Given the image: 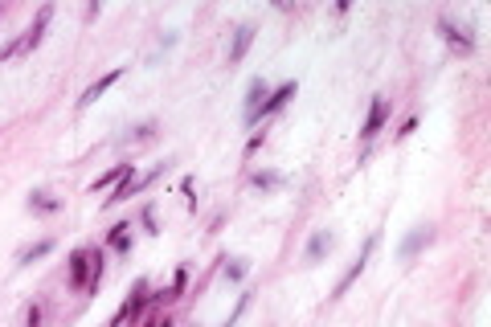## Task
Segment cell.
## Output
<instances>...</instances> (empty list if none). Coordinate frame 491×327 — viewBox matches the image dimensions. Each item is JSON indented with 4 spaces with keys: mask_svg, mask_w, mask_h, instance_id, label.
Segmentation results:
<instances>
[{
    "mask_svg": "<svg viewBox=\"0 0 491 327\" xmlns=\"http://www.w3.org/2000/svg\"><path fill=\"white\" fill-rule=\"evenodd\" d=\"M246 307H250V295H238V307L229 311V319H225L222 327H233V324H238V319H242V311H246Z\"/></svg>",
    "mask_w": 491,
    "mask_h": 327,
    "instance_id": "obj_24",
    "label": "cell"
},
{
    "mask_svg": "<svg viewBox=\"0 0 491 327\" xmlns=\"http://www.w3.org/2000/svg\"><path fill=\"white\" fill-rule=\"evenodd\" d=\"M119 78H123V70H119V66H115V70H111V74H102V78H98V82H90L87 91H82V98H78V111H87V106H94V102H98V98H102V94L111 91V86H115V82H119Z\"/></svg>",
    "mask_w": 491,
    "mask_h": 327,
    "instance_id": "obj_7",
    "label": "cell"
},
{
    "mask_svg": "<svg viewBox=\"0 0 491 327\" xmlns=\"http://www.w3.org/2000/svg\"><path fill=\"white\" fill-rule=\"evenodd\" d=\"M250 185L262 188V192H270V188H283V185H287V176H283V172H254V176H250Z\"/></svg>",
    "mask_w": 491,
    "mask_h": 327,
    "instance_id": "obj_17",
    "label": "cell"
},
{
    "mask_svg": "<svg viewBox=\"0 0 491 327\" xmlns=\"http://www.w3.org/2000/svg\"><path fill=\"white\" fill-rule=\"evenodd\" d=\"M25 327H42V307H37V303L29 307V315H25Z\"/></svg>",
    "mask_w": 491,
    "mask_h": 327,
    "instance_id": "obj_25",
    "label": "cell"
},
{
    "mask_svg": "<svg viewBox=\"0 0 491 327\" xmlns=\"http://www.w3.org/2000/svg\"><path fill=\"white\" fill-rule=\"evenodd\" d=\"M184 282H188V270L180 266L177 279H172V286H168V290H160V295H152V299H168V303H172V299H180V295H184Z\"/></svg>",
    "mask_w": 491,
    "mask_h": 327,
    "instance_id": "obj_19",
    "label": "cell"
},
{
    "mask_svg": "<svg viewBox=\"0 0 491 327\" xmlns=\"http://www.w3.org/2000/svg\"><path fill=\"white\" fill-rule=\"evenodd\" d=\"M139 221H143V230H148V234H160V225H156V205H143Z\"/></svg>",
    "mask_w": 491,
    "mask_h": 327,
    "instance_id": "obj_23",
    "label": "cell"
},
{
    "mask_svg": "<svg viewBox=\"0 0 491 327\" xmlns=\"http://www.w3.org/2000/svg\"><path fill=\"white\" fill-rule=\"evenodd\" d=\"M17 49H21V37H17V41H8V46L0 49V62H8V57H12V53H17Z\"/></svg>",
    "mask_w": 491,
    "mask_h": 327,
    "instance_id": "obj_27",
    "label": "cell"
},
{
    "mask_svg": "<svg viewBox=\"0 0 491 327\" xmlns=\"http://www.w3.org/2000/svg\"><path fill=\"white\" fill-rule=\"evenodd\" d=\"M385 119H389V98L385 94H377L373 98V106H368V119H364V127H360V140L368 143L381 127H385Z\"/></svg>",
    "mask_w": 491,
    "mask_h": 327,
    "instance_id": "obj_5",
    "label": "cell"
},
{
    "mask_svg": "<svg viewBox=\"0 0 491 327\" xmlns=\"http://www.w3.org/2000/svg\"><path fill=\"white\" fill-rule=\"evenodd\" d=\"M180 188H184V196H188V209H197V196H193V176H184V180H180Z\"/></svg>",
    "mask_w": 491,
    "mask_h": 327,
    "instance_id": "obj_26",
    "label": "cell"
},
{
    "mask_svg": "<svg viewBox=\"0 0 491 327\" xmlns=\"http://www.w3.org/2000/svg\"><path fill=\"white\" fill-rule=\"evenodd\" d=\"M438 33L447 37L450 49H458V53H475V33H471L467 25H454L450 17H443V21H438Z\"/></svg>",
    "mask_w": 491,
    "mask_h": 327,
    "instance_id": "obj_4",
    "label": "cell"
},
{
    "mask_svg": "<svg viewBox=\"0 0 491 327\" xmlns=\"http://www.w3.org/2000/svg\"><path fill=\"white\" fill-rule=\"evenodd\" d=\"M152 136H156V119H148V123H139V127H135L132 136H127V143H139V140H152Z\"/></svg>",
    "mask_w": 491,
    "mask_h": 327,
    "instance_id": "obj_22",
    "label": "cell"
},
{
    "mask_svg": "<svg viewBox=\"0 0 491 327\" xmlns=\"http://www.w3.org/2000/svg\"><path fill=\"white\" fill-rule=\"evenodd\" d=\"M29 209H33V213H57L62 200H57L53 192H33V196H29Z\"/></svg>",
    "mask_w": 491,
    "mask_h": 327,
    "instance_id": "obj_16",
    "label": "cell"
},
{
    "mask_svg": "<svg viewBox=\"0 0 491 327\" xmlns=\"http://www.w3.org/2000/svg\"><path fill=\"white\" fill-rule=\"evenodd\" d=\"M132 192H139V176H135V164H132V172H127V176H123V180L115 185V192L107 196V205H119V200H127Z\"/></svg>",
    "mask_w": 491,
    "mask_h": 327,
    "instance_id": "obj_14",
    "label": "cell"
},
{
    "mask_svg": "<svg viewBox=\"0 0 491 327\" xmlns=\"http://www.w3.org/2000/svg\"><path fill=\"white\" fill-rule=\"evenodd\" d=\"M127 172H132V164H115L111 172H102V176H98V180H94V185H90V188L98 192V188H107V185H119V180H123Z\"/></svg>",
    "mask_w": 491,
    "mask_h": 327,
    "instance_id": "obj_18",
    "label": "cell"
},
{
    "mask_svg": "<svg viewBox=\"0 0 491 327\" xmlns=\"http://www.w3.org/2000/svg\"><path fill=\"white\" fill-rule=\"evenodd\" d=\"M49 21H53V4H42V8H37V17H33V25H29V29H25V37H21V49H37V46H42Z\"/></svg>",
    "mask_w": 491,
    "mask_h": 327,
    "instance_id": "obj_6",
    "label": "cell"
},
{
    "mask_svg": "<svg viewBox=\"0 0 491 327\" xmlns=\"http://www.w3.org/2000/svg\"><path fill=\"white\" fill-rule=\"evenodd\" d=\"M332 245H336V237L328 234V230H315V234L307 237V250H303V262H307V266H315V262H323V258L332 254Z\"/></svg>",
    "mask_w": 491,
    "mask_h": 327,
    "instance_id": "obj_9",
    "label": "cell"
},
{
    "mask_svg": "<svg viewBox=\"0 0 491 327\" xmlns=\"http://www.w3.org/2000/svg\"><path fill=\"white\" fill-rule=\"evenodd\" d=\"M413 131H418V119H405V123H402V131H398V136L405 140V136H413Z\"/></svg>",
    "mask_w": 491,
    "mask_h": 327,
    "instance_id": "obj_28",
    "label": "cell"
},
{
    "mask_svg": "<svg viewBox=\"0 0 491 327\" xmlns=\"http://www.w3.org/2000/svg\"><path fill=\"white\" fill-rule=\"evenodd\" d=\"M254 33H258V29H254V21H242V25L233 29V41H229V62H242V57H246V49L254 46Z\"/></svg>",
    "mask_w": 491,
    "mask_h": 327,
    "instance_id": "obj_11",
    "label": "cell"
},
{
    "mask_svg": "<svg viewBox=\"0 0 491 327\" xmlns=\"http://www.w3.org/2000/svg\"><path fill=\"white\" fill-rule=\"evenodd\" d=\"M156 327H172V319H156Z\"/></svg>",
    "mask_w": 491,
    "mask_h": 327,
    "instance_id": "obj_29",
    "label": "cell"
},
{
    "mask_svg": "<svg viewBox=\"0 0 491 327\" xmlns=\"http://www.w3.org/2000/svg\"><path fill=\"white\" fill-rule=\"evenodd\" d=\"M373 250H377V234L368 237V241H364V245H360V258L357 262H352V266H348V270H344V279L336 282V290H332V299H340V295H348V286H352V282L360 279V274H364V266H368V258H373Z\"/></svg>",
    "mask_w": 491,
    "mask_h": 327,
    "instance_id": "obj_3",
    "label": "cell"
},
{
    "mask_svg": "<svg viewBox=\"0 0 491 327\" xmlns=\"http://www.w3.org/2000/svg\"><path fill=\"white\" fill-rule=\"evenodd\" d=\"M148 303H152V286H148V279H139V282H135V290H132V299H127V303L119 307V315L111 319V327H123L127 319H139Z\"/></svg>",
    "mask_w": 491,
    "mask_h": 327,
    "instance_id": "obj_2",
    "label": "cell"
},
{
    "mask_svg": "<svg viewBox=\"0 0 491 327\" xmlns=\"http://www.w3.org/2000/svg\"><path fill=\"white\" fill-rule=\"evenodd\" d=\"M246 274H250V262H246V258H233V262L225 266V279L229 282H242Z\"/></svg>",
    "mask_w": 491,
    "mask_h": 327,
    "instance_id": "obj_21",
    "label": "cell"
},
{
    "mask_svg": "<svg viewBox=\"0 0 491 327\" xmlns=\"http://www.w3.org/2000/svg\"><path fill=\"white\" fill-rule=\"evenodd\" d=\"M102 270H107V262H102V250H90V286H87V290H98Z\"/></svg>",
    "mask_w": 491,
    "mask_h": 327,
    "instance_id": "obj_20",
    "label": "cell"
},
{
    "mask_svg": "<svg viewBox=\"0 0 491 327\" xmlns=\"http://www.w3.org/2000/svg\"><path fill=\"white\" fill-rule=\"evenodd\" d=\"M45 254H53V241L45 237V241H33V245H25L21 254H17V266H29V262H37V258H45Z\"/></svg>",
    "mask_w": 491,
    "mask_h": 327,
    "instance_id": "obj_15",
    "label": "cell"
},
{
    "mask_svg": "<svg viewBox=\"0 0 491 327\" xmlns=\"http://www.w3.org/2000/svg\"><path fill=\"white\" fill-rule=\"evenodd\" d=\"M434 241V225H413L409 234H405V241L398 245V258H413L418 250H426Z\"/></svg>",
    "mask_w": 491,
    "mask_h": 327,
    "instance_id": "obj_8",
    "label": "cell"
},
{
    "mask_svg": "<svg viewBox=\"0 0 491 327\" xmlns=\"http://www.w3.org/2000/svg\"><path fill=\"white\" fill-rule=\"evenodd\" d=\"M70 286L87 290L90 286V250H74L70 254Z\"/></svg>",
    "mask_w": 491,
    "mask_h": 327,
    "instance_id": "obj_10",
    "label": "cell"
},
{
    "mask_svg": "<svg viewBox=\"0 0 491 327\" xmlns=\"http://www.w3.org/2000/svg\"><path fill=\"white\" fill-rule=\"evenodd\" d=\"M107 245H111V250H119V254H132V225H127V221L111 225V234H107Z\"/></svg>",
    "mask_w": 491,
    "mask_h": 327,
    "instance_id": "obj_13",
    "label": "cell"
},
{
    "mask_svg": "<svg viewBox=\"0 0 491 327\" xmlns=\"http://www.w3.org/2000/svg\"><path fill=\"white\" fill-rule=\"evenodd\" d=\"M295 91H299L295 82H283V86H274V91L267 94V102H262V115H258V119H267V115H278V111H283V106H287V102L295 98Z\"/></svg>",
    "mask_w": 491,
    "mask_h": 327,
    "instance_id": "obj_12",
    "label": "cell"
},
{
    "mask_svg": "<svg viewBox=\"0 0 491 327\" xmlns=\"http://www.w3.org/2000/svg\"><path fill=\"white\" fill-rule=\"evenodd\" d=\"M267 94H270L267 78H250V86H246V102H242V123H246V127H254V123H258Z\"/></svg>",
    "mask_w": 491,
    "mask_h": 327,
    "instance_id": "obj_1",
    "label": "cell"
}]
</instances>
